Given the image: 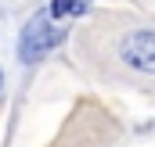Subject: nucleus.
<instances>
[{
    "mask_svg": "<svg viewBox=\"0 0 155 147\" xmlns=\"http://www.w3.org/2000/svg\"><path fill=\"white\" fill-rule=\"evenodd\" d=\"M54 18L43 11V14H36L25 29H22V39H18V58L22 61H40L47 50H54L58 43H61V33L51 25Z\"/></svg>",
    "mask_w": 155,
    "mask_h": 147,
    "instance_id": "obj_1",
    "label": "nucleus"
},
{
    "mask_svg": "<svg viewBox=\"0 0 155 147\" xmlns=\"http://www.w3.org/2000/svg\"><path fill=\"white\" fill-rule=\"evenodd\" d=\"M119 58H123L130 68H137V72L155 75V33L152 29H134V33H126L123 43H119Z\"/></svg>",
    "mask_w": 155,
    "mask_h": 147,
    "instance_id": "obj_2",
    "label": "nucleus"
},
{
    "mask_svg": "<svg viewBox=\"0 0 155 147\" xmlns=\"http://www.w3.org/2000/svg\"><path fill=\"white\" fill-rule=\"evenodd\" d=\"M87 4H90V0H54V4L47 7V14H51L54 22H61V18H76V14L87 11Z\"/></svg>",
    "mask_w": 155,
    "mask_h": 147,
    "instance_id": "obj_3",
    "label": "nucleus"
},
{
    "mask_svg": "<svg viewBox=\"0 0 155 147\" xmlns=\"http://www.w3.org/2000/svg\"><path fill=\"white\" fill-rule=\"evenodd\" d=\"M0 86H4V72H0Z\"/></svg>",
    "mask_w": 155,
    "mask_h": 147,
    "instance_id": "obj_4",
    "label": "nucleus"
}]
</instances>
